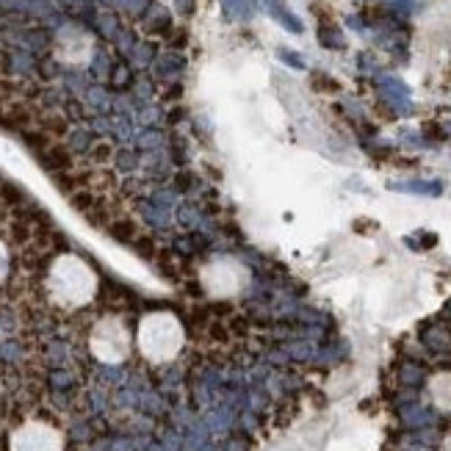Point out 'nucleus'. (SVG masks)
I'll use <instances>...</instances> for the list:
<instances>
[{
  "mask_svg": "<svg viewBox=\"0 0 451 451\" xmlns=\"http://www.w3.org/2000/svg\"><path fill=\"white\" fill-rule=\"evenodd\" d=\"M97 291V274L78 255H61L53 261L48 274V294L61 308H81L92 302Z\"/></svg>",
  "mask_w": 451,
  "mask_h": 451,
  "instance_id": "nucleus-1",
  "label": "nucleus"
},
{
  "mask_svg": "<svg viewBox=\"0 0 451 451\" xmlns=\"http://www.w3.org/2000/svg\"><path fill=\"white\" fill-rule=\"evenodd\" d=\"M139 349L150 363H169L183 349V327L172 313H150L139 324Z\"/></svg>",
  "mask_w": 451,
  "mask_h": 451,
  "instance_id": "nucleus-2",
  "label": "nucleus"
},
{
  "mask_svg": "<svg viewBox=\"0 0 451 451\" xmlns=\"http://www.w3.org/2000/svg\"><path fill=\"white\" fill-rule=\"evenodd\" d=\"M89 349L100 363L117 365L130 354V332L117 316H106L92 327Z\"/></svg>",
  "mask_w": 451,
  "mask_h": 451,
  "instance_id": "nucleus-3",
  "label": "nucleus"
},
{
  "mask_svg": "<svg viewBox=\"0 0 451 451\" xmlns=\"http://www.w3.org/2000/svg\"><path fill=\"white\" fill-rule=\"evenodd\" d=\"M199 280H202V288L210 297L224 299V297H236L247 285L250 274L236 258H216V261L205 263Z\"/></svg>",
  "mask_w": 451,
  "mask_h": 451,
  "instance_id": "nucleus-4",
  "label": "nucleus"
},
{
  "mask_svg": "<svg viewBox=\"0 0 451 451\" xmlns=\"http://www.w3.org/2000/svg\"><path fill=\"white\" fill-rule=\"evenodd\" d=\"M12 451H64V440L50 423L28 421L12 434Z\"/></svg>",
  "mask_w": 451,
  "mask_h": 451,
  "instance_id": "nucleus-5",
  "label": "nucleus"
},
{
  "mask_svg": "<svg viewBox=\"0 0 451 451\" xmlns=\"http://www.w3.org/2000/svg\"><path fill=\"white\" fill-rule=\"evenodd\" d=\"M6 272H9V252H6L3 241H0V283L6 280Z\"/></svg>",
  "mask_w": 451,
  "mask_h": 451,
  "instance_id": "nucleus-6",
  "label": "nucleus"
}]
</instances>
